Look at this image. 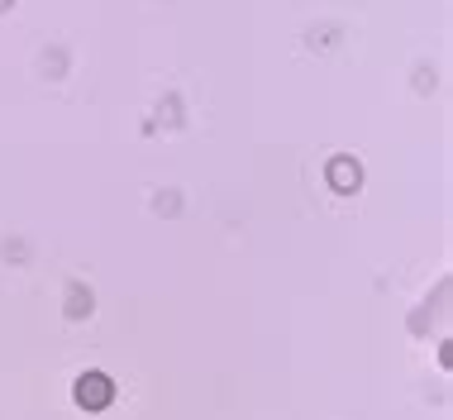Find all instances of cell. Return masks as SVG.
<instances>
[{
    "instance_id": "7a4b0ae2",
    "label": "cell",
    "mask_w": 453,
    "mask_h": 420,
    "mask_svg": "<svg viewBox=\"0 0 453 420\" xmlns=\"http://www.w3.org/2000/svg\"><path fill=\"white\" fill-rule=\"evenodd\" d=\"M358 182H363V172H358L353 158H334V163H329V187L334 191H353Z\"/></svg>"
},
{
    "instance_id": "6da1fadb",
    "label": "cell",
    "mask_w": 453,
    "mask_h": 420,
    "mask_svg": "<svg viewBox=\"0 0 453 420\" xmlns=\"http://www.w3.org/2000/svg\"><path fill=\"white\" fill-rule=\"evenodd\" d=\"M77 401L87 406V411H105V406L115 401V382H110L105 373H87L77 382Z\"/></svg>"
}]
</instances>
